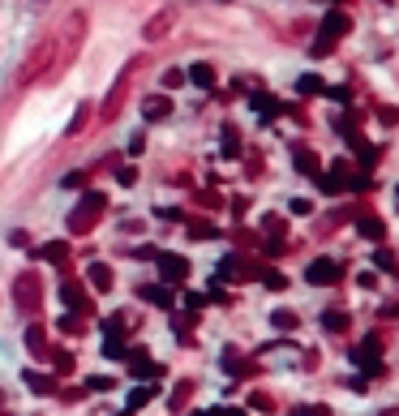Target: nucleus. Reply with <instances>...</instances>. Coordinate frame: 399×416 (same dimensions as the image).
Masks as SVG:
<instances>
[{
  "label": "nucleus",
  "mask_w": 399,
  "mask_h": 416,
  "mask_svg": "<svg viewBox=\"0 0 399 416\" xmlns=\"http://www.w3.org/2000/svg\"><path fill=\"white\" fill-rule=\"evenodd\" d=\"M254 108L270 120V116H279V99H270V94H254Z\"/></svg>",
  "instance_id": "10"
},
{
  "label": "nucleus",
  "mask_w": 399,
  "mask_h": 416,
  "mask_svg": "<svg viewBox=\"0 0 399 416\" xmlns=\"http://www.w3.org/2000/svg\"><path fill=\"white\" fill-rule=\"evenodd\" d=\"M90 283H95V288H112V271H108L104 262H95V266H90Z\"/></svg>",
  "instance_id": "12"
},
{
  "label": "nucleus",
  "mask_w": 399,
  "mask_h": 416,
  "mask_svg": "<svg viewBox=\"0 0 399 416\" xmlns=\"http://www.w3.org/2000/svg\"><path fill=\"white\" fill-rule=\"evenodd\" d=\"M335 279H339V266H335V262L322 258V262L309 266V283H335Z\"/></svg>",
  "instance_id": "6"
},
{
  "label": "nucleus",
  "mask_w": 399,
  "mask_h": 416,
  "mask_svg": "<svg viewBox=\"0 0 399 416\" xmlns=\"http://www.w3.org/2000/svg\"><path fill=\"white\" fill-rule=\"evenodd\" d=\"M357 228H361L365 236H373V240H378V236H386V228L378 224V219H369V215H365V219H357Z\"/></svg>",
  "instance_id": "13"
},
{
  "label": "nucleus",
  "mask_w": 399,
  "mask_h": 416,
  "mask_svg": "<svg viewBox=\"0 0 399 416\" xmlns=\"http://www.w3.org/2000/svg\"><path fill=\"white\" fill-rule=\"evenodd\" d=\"M65 301H69V305H82V288L69 283V288H65Z\"/></svg>",
  "instance_id": "17"
},
{
  "label": "nucleus",
  "mask_w": 399,
  "mask_h": 416,
  "mask_svg": "<svg viewBox=\"0 0 399 416\" xmlns=\"http://www.w3.org/2000/svg\"><path fill=\"white\" fill-rule=\"evenodd\" d=\"M395 198H399V193H395Z\"/></svg>",
  "instance_id": "21"
},
{
  "label": "nucleus",
  "mask_w": 399,
  "mask_h": 416,
  "mask_svg": "<svg viewBox=\"0 0 399 416\" xmlns=\"http://www.w3.org/2000/svg\"><path fill=\"white\" fill-rule=\"evenodd\" d=\"M352 31V22H348V13H327V22H322V39H339V35H348Z\"/></svg>",
  "instance_id": "5"
},
{
  "label": "nucleus",
  "mask_w": 399,
  "mask_h": 416,
  "mask_svg": "<svg viewBox=\"0 0 399 416\" xmlns=\"http://www.w3.org/2000/svg\"><path fill=\"white\" fill-rule=\"evenodd\" d=\"M142 297L146 301H155V305H168L172 297H168V288H142Z\"/></svg>",
  "instance_id": "15"
},
{
  "label": "nucleus",
  "mask_w": 399,
  "mask_h": 416,
  "mask_svg": "<svg viewBox=\"0 0 399 416\" xmlns=\"http://www.w3.org/2000/svg\"><path fill=\"white\" fill-rule=\"evenodd\" d=\"M52 65H56V35H47V39H39L31 52H26V60L17 65V78H13V86L22 90V86H31L35 78H52Z\"/></svg>",
  "instance_id": "1"
},
{
  "label": "nucleus",
  "mask_w": 399,
  "mask_h": 416,
  "mask_svg": "<svg viewBox=\"0 0 399 416\" xmlns=\"http://www.w3.org/2000/svg\"><path fill=\"white\" fill-rule=\"evenodd\" d=\"M133 73H138V60H129V65H124V73H120V78H116V86L108 90V99H104V112H99V116H104V120H112V116L120 112V103H124V94H129V82H133Z\"/></svg>",
  "instance_id": "2"
},
{
  "label": "nucleus",
  "mask_w": 399,
  "mask_h": 416,
  "mask_svg": "<svg viewBox=\"0 0 399 416\" xmlns=\"http://www.w3.org/2000/svg\"><path fill=\"white\" fill-rule=\"evenodd\" d=\"M142 112H146V120H163V116L172 112V103L163 99V94H155V99H146V103H142Z\"/></svg>",
  "instance_id": "7"
},
{
  "label": "nucleus",
  "mask_w": 399,
  "mask_h": 416,
  "mask_svg": "<svg viewBox=\"0 0 399 416\" xmlns=\"http://www.w3.org/2000/svg\"><path fill=\"white\" fill-rule=\"evenodd\" d=\"M177 22H181V9L177 5H163L155 17H146V26H142V35L146 39H151V43H159V39H168V31L172 26H177Z\"/></svg>",
  "instance_id": "3"
},
{
  "label": "nucleus",
  "mask_w": 399,
  "mask_h": 416,
  "mask_svg": "<svg viewBox=\"0 0 399 416\" xmlns=\"http://www.w3.org/2000/svg\"><path fill=\"white\" fill-rule=\"evenodd\" d=\"M296 416H327V408H301Z\"/></svg>",
  "instance_id": "19"
},
{
  "label": "nucleus",
  "mask_w": 399,
  "mask_h": 416,
  "mask_svg": "<svg viewBox=\"0 0 399 416\" xmlns=\"http://www.w3.org/2000/svg\"><path fill=\"white\" fill-rule=\"evenodd\" d=\"M296 167H301L309 181H318V159H314L309 151H296Z\"/></svg>",
  "instance_id": "11"
},
{
  "label": "nucleus",
  "mask_w": 399,
  "mask_h": 416,
  "mask_svg": "<svg viewBox=\"0 0 399 416\" xmlns=\"http://www.w3.org/2000/svg\"><path fill=\"white\" fill-rule=\"evenodd\" d=\"M35 297H39V292H35V275H22V279H17V301L31 309V305H35Z\"/></svg>",
  "instance_id": "8"
},
{
  "label": "nucleus",
  "mask_w": 399,
  "mask_h": 416,
  "mask_svg": "<svg viewBox=\"0 0 399 416\" xmlns=\"http://www.w3.org/2000/svg\"><path fill=\"white\" fill-rule=\"evenodd\" d=\"M386 416H399V412H386Z\"/></svg>",
  "instance_id": "20"
},
{
  "label": "nucleus",
  "mask_w": 399,
  "mask_h": 416,
  "mask_svg": "<svg viewBox=\"0 0 399 416\" xmlns=\"http://www.w3.org/2000/svg\"><path fill=\"white\" fill-rule=\"evenodd\" d=\"M159 275H163L168 283H181V279L189 275V262L177 258V253H159Z\"/></svg>",
  "instance_id": "4"
},
{
  "label": "nucleus",
  "mask_w": 399,
  "mask_h": 416,
  "mask_svg": "<svg viewBox=\"0 0 399 416\" xmlns=\"http://www.w3.org/2000/svg\"><path fill=\"white\" fill-rule=\"evenodd\" d=\"M181 82H185V73H181V69H168V73H163V86H168V90H177Z\"/></svg>",
  "instance_id": "16"
},
{
  "label": "nucleus",
  "mask_w": 399,
  "mask_h": 416,
  "mask_svg": "<svg viewBox=\"0 0 399 416\" xmlns=\"http://www.w3.org/2000/svg\"><path fill=\"white\" fill-rule=\"evenodd\" d=\"M146 399H151V386H146V390H133V399H129V403H133V408H142Z\"/></svg>",
  "instance_id": "18"
},
{
  "label": "nucleus",
  "mask_w": 399,
  "mask_h": 416,
  "mask_svg": "<svg viewBox=\"0 0 399 416\" xmlns=\"http://www.w3.org/2000/svg\"><path fill=\"white\" fill-rule=\"evenodd\" d=\"M189 78H193L197 86H206V90H211V86H215V69H211V65H193V69H189Z\"/></svg>",
  "instance_id": "9"
},
{
  "label": "nucleus",
  "mask_w": 399,
  "mask_h": 416,
  "mask_svg": "<svg viewBox=\"0 0 399 416\" xmlns=\"http://www.w3.org/2000/svg\"><path fill=\"white\" fill-rule=\"evenodd\" d=\"M296 90H301V94H318V90H322V78H318V73H305V78L296 82Z\"/></svg>",
  "instance_id": "14"
}]
</instances>
